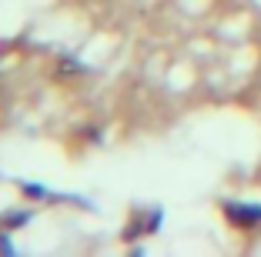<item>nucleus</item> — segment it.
Here are the masks:
<instances>
[{"instance_id":"1","label":"nucleus","mask_w":261,"mask_h":257,"mask_svg":"<svg viewBox=\"0 0 261 257\" xmlns=\"http://www.w3.org/2000/svg\"><path fill=\"white\" fill-rule=\"evenodd\" d=\"M224 214H228L234 224H245V227H251V224H258V220H261V207L238 204V201H228V204H224Z\"/></svg>"},{"instance_id":"2","label":"nucleus","mask_w":261,"mask_h":257,"mask_svg":"<svg viewBox=\"0 0 261 257\" xmlns=\"http://www.w3.org/2000/svg\"><path fill=\"white\" fill-rule=\"evenodd\" d=\"M31 220H34V211H14V214L4 217V224H7V231H17V227L31 224Z\"/></svg>"},{"instance_id":"3","label":"nucleus","mask_w":261,"mask_h":257,"mask_svg":"<svg viewBox=\"0 0 261 257\" xmlns=\"http://www.w3.org/2000/svg\"><path fill=\"white\" fill-rule=\"evenodd\" d=\"M144 224H147V234H158L161 224H164V207H154V211L144 217Z\"/></svg>"},{"instance_id":"4","label":"nucleus","mask_w":261,"mask_h":257,"mask_svg":"<svg viewBox=\"0 0 261 257\" xmlns=\"http://www.w3.org/2000/svg\"><path fill=\"white\" fill-rule=\"evenodd\" d=\"M17 187H20L23 194L31 197V201H44V197H50V190H47V187H40V184H23V181H20Z\"/></svg>"},{"instance_id":"5","label":"nucleus","mask_w":261,"mask_h":257,"mask_svg":"<svg viewBox=\"0 0 261 257\" xmlns=\"http://www.w3.org/2000/svg\"><path fill=\"white\" fill-rule=\"evenodd\" d=\"M14 250H17V247H14V241H10L7 234H0V254H14Z\"/></svg>"}]
</instances>
